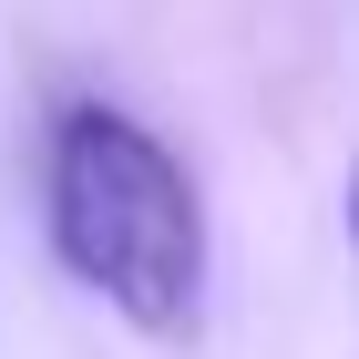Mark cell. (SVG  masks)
I'll list each match as a JSON object with an SVG mask.
<instances>
[{
    "label": "cell",
    "mask_w": 359,
    "mask_h": 359,
    "mask_svg": "<svg viewBox=\"0 0 359 359\" xmlns=\"http://www.w3.org/2000/svg\"><path fill=\"white\" fill-rule=\"evenodd\" d=\"M52 247L93 298H113L134 329L185 339L205 308V216L195 185L134 113L72 103L52 123Z\"/></svg>",
    "instance_id": "obj_1"
}]
</instances>
